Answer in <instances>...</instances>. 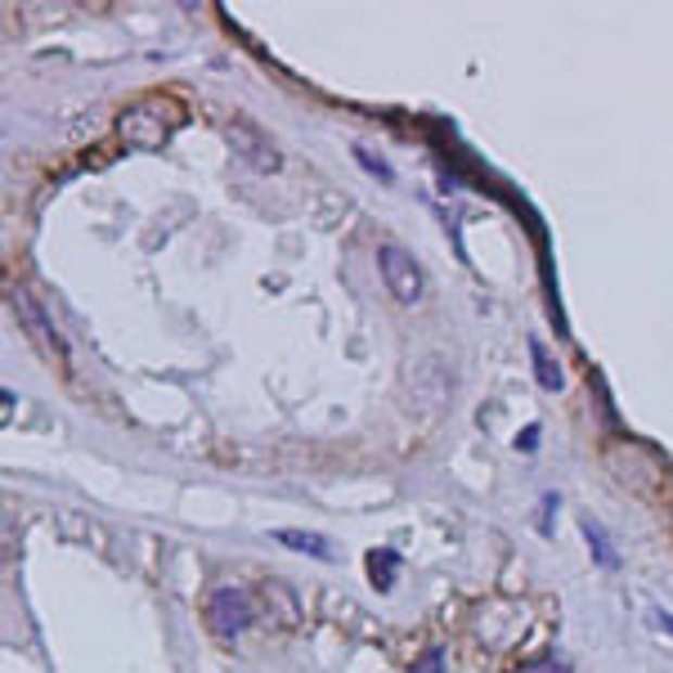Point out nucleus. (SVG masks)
<instances>
[{"instance_id": "obj_14", "label": "nucleus", "mask_w": 673, "mask_h": 673, "mask_svg": "<svg viewBox=\"0 0 673 673\" xmlns=\"http://www.w3.org/2000/svg\"><path fill=\"white\" fill-rule=\"evenodd\" d=\"M651 624H656L660 633H669V637H673V615H669V611H651Z\"/></svg>"}, {"instance_id": "obj_6", "label": "nucleus", "mask_w": 673, "mask_h": 673, "mask_svg": "<svg viewBox=\"0 0 673 673\" xmlns=\"http://www.w3.org/2000/svg\"><path fill=\"white\" fill-rule=\"evenodd\" d=\"M261 601H265V611L275 615V624H283V628H292V624H296V615H301L296 593H292L283 580H265V588H261Z\"/></svg>"}, {"instance_id": "obj_5", "label": "nucleus", "mask_w": 673, "mask_h": 673, "mask_svg": "<svg viewBox=\"0 0 673 673\" xmlns=\"http://www.w3.org/2000/svg\"><path fill=\"white\" fill-rule=\"evenodd\" d=\"M10 301H14V310H18L23 319H27V332L37 336V342H41V346H46L50 355H63V336H59V332L50 328V319L41 315V306H37V301L27 296V288H14V292H10Z\"/></svg>"}, {"instance_id": "obj_8", "label": "nucleus", "mask_w": 673, "mask_h": 673, "mask_svg": "<svg viewBox=\"0 0 673 673\" xmlns=\"http://www.w3.org/2000/svg\"><path fill=\"white\" fill-rule=\"evenodd\" d=\"M530 355H534V378L544 391H561V368L553 364V355L544 351V342L538 336H530Z\"/></svg>"}, {"instance_id": "obj_12", "label": "nucleus", "mask_w": 673, "mask_h": 673, "mask_svg": "<svg viewBox=\"0 0 673 673\" xmlns=\"http://www.w3.org/2000/svg\"><path fill=\"white\" fill-rule=\"evenodd\" d=\"M355 157L368 166V172H373V176H382V180H395V172H391V166L382 162V157H373V153H364V149H355Z\"/></svg>"}, {"instance_id": "obj_4", "label": "nucleus", "mask_w": 673, "mask_h": 673, "mask_svg": "<svg viewBox=\"0 0 673 673\" xmlns=\"http://www.w3.org/2000/svg\"><path fill=\"white\" fill-rule=\"evenodd\" d=\"M247 624H252V601H247V593H239V588H216V593L207 597V628H212L216 637L233 643V637H239Z\"/></svg>"}, {"instance_id": "obj_7", "label": "nucleus", "mask_w": 673, "mask_h": 673, "mask_svg": "<svg viewBox=\"0 0 673 673\" xmlns=\"http://www.w3.org/2000/svg\"><path fill=\"white\" fill-rule=\"evenodd\" d=\"M275 538H279L283 548H292V553H310L319 561H332V548H328L323 534H310V530H275Z\"/></svg>"}, {"instance_id": "obj_1", "label": "nucleus", "mask_w": 673, "mask_h": 673, "mask_svg": "<svg viewBox=\"0 0 673 673\" xmlns=\"http://www.w3.org/2000/svg\"><path fill=\"white\" fill-rule=\"evenodd\" d=\"M378 275H382L386 292L399 301V306H418V301L427 296V269L409 247L382 243L378 247Z\"/></svg>"}, {"instance_id": "obj_11", "label": "nucleus", "mask_w": 673, "mask_h": 673, "mask_svg": "<svg viewBox=\"0 0 673 673\" xmlns=\"http://www.w3.org/2000/svg\"><path fill=\"white\" fill-rule=\"evenodd\" d=\"M441 669H445V651H441V647H431V651L414 664V673H441Z\"/></svg>"}, {"instance_id": "obj_3", "label": "nucleus", "mask_w": 673, "mask_h": 673, "mask_svg": "<svg viewBox=\"0 0 673 673\" xmlns=\"http://www.w3.org/2000/svg\"><path fill=\"white\" fill-rule=\"evenodd\" d=\"M153 109H157V99H140V104H130V109L122 113L117 130H122L126 144H135V149H162L166 140H172V130H176L180 122H162Z\"/></svg>"}, {"instance_id": "obj_10", "label": "nucleus", "mask_w": 673, "mask_h": 673, "mask_svg": "<svg viewBox=\"0 0 673 673\" xmlns=\"http://www.w3.org/2000/svg\"><path fill=\"white\" fill-rule=\"evenodd\" d=\"M584 538H588V548H593V561H597V566H606V570L620 566V557L611 553V544H606V530H601V525L584 521Z\"/></svg>"}, {"instance_id": "obj_13", "label": "nucleus", "mask_w": 673, "mask_h": 673, "mask_svg": "<svg viewBox=\"0 0 673 673\" xmlns=\"http://www.w3.org/2000/svg\"><path fill=\"white\" fill-rule=\"evenodd\" d=\"M553 508H561V503H557V498L548 494V498H544V521H538V530H544V534L553 530Z\"/></svg>"}, {"instance_id": "obj_9", "label": "nucleus", "mask_w": 673, "mask_h": 673, "mask_svg": "<svg viewBox=\"0 0 673 673\" xmlns=\"http://www.w3.org/2000/svg\"><path fill=\"white\" fill-rule=\"evenodd\" d=\"M395 566H399V557H395L391 548L368 553V575H373V588H378V593H386V588H391V580H395Z\"/></svg>"}, {"instance_id": "obj_2", "label": "nucleus", "mask_w": 673, "mask_h": 673, "mask_svg": "<svg viewBox=\"0 0 673 673\" xmlns=\"http://www.w3.org/2000/svg\"><path fill=\"white\" fill-rule=\"evenodd\" d=\"M225 140H229V149L239 153L247 166H256V172H279V149H275V140L247 117V113H233L229 122H225Z\"/></svg>"}, {"instance_id": "obj_15", "label": "nucleus", "mask_w": 673, "mask_h": 673, "mask_svg": "<svg viewBox=\"0 0 673 673\" xmlns=\"http://www.w3.org/2000/svg\"><path fill=\"white\" fill-rule=\"evenodd\" d=\"M534 445H538V427H525L521 441H517V449H534Z\"/></svg>"}]
</instances>
